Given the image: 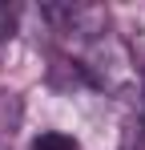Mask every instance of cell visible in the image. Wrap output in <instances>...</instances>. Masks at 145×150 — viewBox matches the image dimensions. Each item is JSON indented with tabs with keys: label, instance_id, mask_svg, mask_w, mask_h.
<instances>
[{
	"label": "cell",
	"instance_id": "cell-1",
	"mask_svg": "<svg viewBox=\"0 0 145 150\" xmlns=\"http://www.w3.org/2000/svg\"><path fill=\"white\" fill-rule=\"evenodd\" d=\"M32 150H81V142L72 134H61V130H45L32 138Z\"/></svg>",
	"mask_w": 145,
	"mask_h": 150
},
{
	"label": "cell",
	"instance_id": "cell-2",
	"mask_svg": "<svg viewBox=\"0 0 145 150\" xmlns=\"http://www.w3.org/2000/svg\"><path fill=\"white\" fill-rule=\"evenodd\" d=\"M12 33H16V4H4V0H0V45H4Z\"/></svg>",
	"mask_w": 145,
	"mask_h": 150
},
{
	"label": "cell",
	"instance_id": "cell-3",
	"mask_svg": "<svg viewBox=\"0 0 145 150\" xmlns=\"http://www.w3.org/2000/svg\"><path fill=\"white\" fill-rule=\"evenodd\" d=\"M137 142L145 150V77H141V134H137Z\"/></svg>",
	"mask_w": 145,
	"mask_h": 150
},
{
	"label": "cell",
	"instance_id": "cell-4",
	"mask_svg": "<svg viewBox=\"0 0 145 150\" xmlns=\"http://www.w3.org/2000/svg\"><path fill=\"white\" fill-rule=\"evenodd\" d=\"M0 150H8V146H4V142H0Z\"/></svg>",
	"mask_w": 145,
	"mask_h": 150
}]
</instances>
